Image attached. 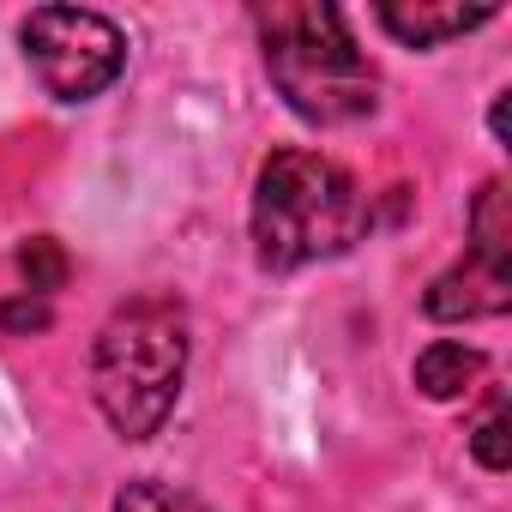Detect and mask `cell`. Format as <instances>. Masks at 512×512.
Returning a JSON list of instances; mask_svg holds the SVG:
<instances>
[{
    "label": "cell",
    "instance_id": "1",
    "mask_svg": "<svg viewBox=\"0 0 512 512\" xmlns=\"http://www.w3.org/2000/svg\"><path fill=\"white\" fill-rule=\"evenodd\" d=\"M368 235V193L320 151H272L253 181V253L272 272L338 260Z\"/></svg>",
    "mask_w": 512,
    "mask_h": 512
},
{
    "label": "cell",
    "instance_id": "2",
    "mask_svg": "<svg viewBox=\"0 0 512 512\" xmlns=\"http://www.w3.org/2000/svg\"><path fill=\"white\" fill-rule=\"evenodd\" d=\"M253 31H260L272 85L284 91V103L302 121L350 127L374 115L380 73L356 49L338 7H314V0H302V7H253Z\"/></svg>",
    "mask_w": 512,
    "mask_h": 512
},
{
    "label": "cell",
    "instance_id": "3",
    "mask_svg": "<svg viewBox=\"0 0 512 512\" xmlns=\"http://www.w3.org/2000/svg\"><path fill=\"white\" fill-rule=\"evenodd\" d=\"M181 374H187V314L169 296H139L103 320L91 350V392L121 440H151L169 422Z\"/></svg>",
    "mask_w": 512,
    "mask_h": 512
},
{
    "label": "cell",
    "instance_id": "4",
    "mask_svg": "<svg viewBox=\"0 0 512 512\" xmlns=\"http://www.w3.org/2000/svg\"><path fill=\"white\" fill-rule=\"evenodd\" d=\"M19 43H25L37 85L61 103L103 97L127 67V37L103 13H85V7H37L25 19Z\"/></svg>",
    "mask_w": 512,
    "mask_h": 512
},
{
    "label": "cell",
    "instance_id": "5",
    "mask_svg": "<svg viewBox=\"0 0 512 512\" xmlns=\"http://www.w3.org/2000/svg\"><path fill=\"white\" fill-rule=\"evenodd\" d=\"M512 308V247H476L470 260L440 272L428 290V314L434 320H494Z\"/></svg>",
    "mask_w": 512,
    "mask_h": 512
},
{
    "label": "cell",
    "instance_id": "6",
    "mask_svg": "<svg viewBox=\"0 0 512 512\" xmlns=\"http://www.w3.org/2000/svg\"><path fill=\"white\" fill-rule=\"evenodd\" d=\"M494 7H380V25L410 43V49H434V43H452L476 25H488Z\"/></svg>",
    "mask_w": 512,
    "mask_h": 512
},
{
    "label": "cell",
    "instance_id": "7",
    "mask_svg": "<svg viewBox=\"0 0 512 512\" xmlns=\"http://www.w3.org/2000/svg\"><path fill=\"white\" fill-rule=\"evenodd\" d=\"M476 374H482V350H470V344H452V338H440V344H428L422 356H416V386L428 392V398H464L470 386H476Z\"/></svg>",
    "mask_w": 512,
    "mask_h": 512
},
{
    "label": "cell",
    "instance_id": "8",
    "mask_svg": "<svg viewBox=\"0 0 512 512\" xmlns=\"http://www.w3.org/2000/svg\"><path fill=\"white\" fill-rule=\"evenodd\" d=\"M115 512H211L205 500H193V494H181V488H169V482H127L121 494H115Z\"/></svg>",
    "mask_w": 512,
    "mask_h": 512
},
{
    "label": "cell",
    "instance_id": "9",
    "mask_svg": "<svg viewBox=\"0 0 512 512\" xmlns=\"http://www.w3.org/2000/svg\"><path fill=\"white\" fill-rule=\"evenodd\" d=\"M19 272H25V284H31L37 296L61 290V284H67V253H61V241H49V235L25 241V247H19Z\"/></svg>",
    "mask_w": 512,
    "mask_h": 512
},
{
    "label": "cell",
    "instance_id": "10",
    "mask_svg": "<svg viewBox=\"0 0 512 512\" xmlns=\"http://www.w3.org/2000/svg\"><path fill=\"white\" fill-rule=\"evenodd\" d=\"M470 452H476V464H482V470H494V476L512 464V440H506V398H494V404H488V416H482V422H476V434H470Z\"/></svg>",
    "mask_w": 512,
    "mask_h": 512
},
{
    "label": "cell",
    "instance_id": "11",
    "mask_svg": "<svg viewBox=\"0 0 512 512\" xmlns=\"http://www.w3.org/2000/svg\"><path fill=\"white\" fill-rule=\"evenodd\" d=\"M0 326H7V332H43V326H49V302H43V296L7 302V308H0Z\"/></svg>",
    "mask_w": 512,
    "mask_h": 512
},
{
    "label": "cell",
    "instance_id": "12",
    "mask_svg": "<svg viewBox=\"0 0 512 512\" xmlns=\"http://www.w3.org/2000/svg\"><path fill=\"white\" fill-rule=\"evenodd\" d=\"M488 127H494V139H506V91L494 97V115H488Z\"/></svg>",
    "mask_w": 512,
    "mask_h": 512
}]
</instances>
